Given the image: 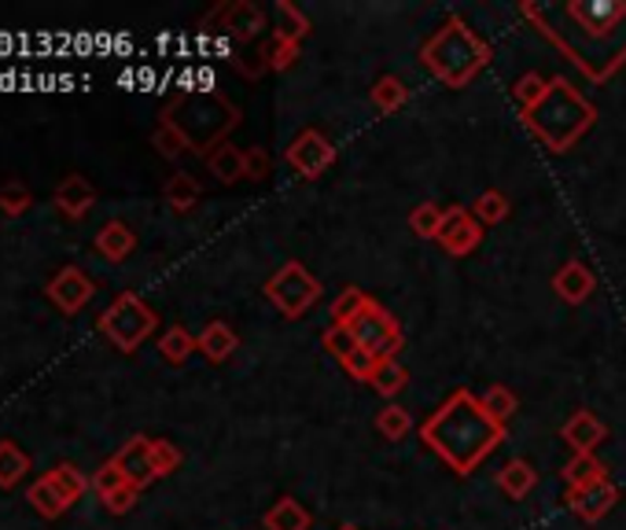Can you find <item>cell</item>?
I'll return each instance as SVG.
<instances>
[{
    "label": "cell",
    "mask_w": 626,
    "mask_h": 530,
    "mask_svg": "<svg viewBox=\"0 0 626 530\" xmlns=\"http://www.w3.org/2000/svg\"><path fill=\"white\" fill-rule=\"evenodd\" d=\"M590 81H609L626 63V0H564L520 8Z\"/></svg>",
    "instance_id": "1"
},
{
    "label": "cell",
    "mask_w": 626,
    "mask_h": 530,
    "mask_svg": "<svg viewBox=\"0 0 626 530\" xmlns=\"http://www.w3.org/2000/svg\"><path fill=\"white\" fill-rule=\"evenodd\" d=\"M420 439L438 461L450 464L457 476H469L498 450V442H504V427L483 413L472 390H453L420 427Z\"/></svg>",
    "instance_id": "2"
},
{
    "label": "cell",
    "mask_w": 626,
    "mask_h": 530,
    "mask_svg": "<svg viewBox=\"0 0 626 530\" xmlns=\"http://www.w3.org/2000/svg\"><path fill=\"white\" fill-rule=\"evenodd\" d=\"M523 126L535 133V141H541L549 152H567L583 141L586 129H593L597 122V107L578 92L572 81L553 78L549 89L541 92V100L535 107L520 111Z\"/></svg>",
    "instance_id": "3"
},
{
    "label": "cell",
    "mask_w": 626,
    "mask_h": 530,
    "mask_svg": "<svg viewBox=\"0 0 626 530\" xmlns=\"http://www.w3.org/2000/svg\"><path fill=\"white\" fill-rule=\"evenodd\" d=\"M420 60L446 89H464L490 63V44L461 15H450L420 44Z\"/></svg>",
    "instance_id": "4"
},
{
    "label": "cell",
    "mask_w": 626,
    "mask_h": 530,
    "mask_svg": "<svg viewBox=\"0 0 626 530\" xmlns=\"http://www.w3.org/2000/svg\"><path fill=\"white\" fill-rule=\"evenodd\" d=\"M163 118L189 137L192 152H207V147H218L221 137L240 122V111L218 92H184Z\"/></svg>",
    "instance_id": "5"
},
{
    "label": "cell",
    "mask_w": 626,
    "mask_h": 530,
    "mask_svg": "<svg viewBox=\"0 0 626 530\" xmlns=\"http://www.w3.org/2000/svg\"><path fill=\"white\" fill-rule=\"evenodd\" d=\"M97 324H100V332H104V336L115 342V347L123 350V353H137L140 342H144L155 332L158 318H155L152 306L140 299V295L123 292L104 313H100Z\"/></svg>",
    "instance_id": "6"
},
{
    "label": "cell",
    "mask_w": 626,
    "mask_h": 530,
    "mask_svg": "<svg viewBox=\"0 0 626 530\" xmlns=\"http://www.w3.org/2000/svg\"><path fill=\"white\" fill-rule=\"evenodd\" d=\"M266 299L277 306L284 318H303L321 302V284L303 262H284L273 276L266 281Z\"/></svg>",
    "instance_id": "7"
},
{
    "label": "cell",
    "mask_w": 626,
    "mask_h": 530,
    "mask_svg": "<svg viewBox=\"0 0 626 530\" xmlns=\"http://www.w3.org/2000/svg\"><path fill=\"white\" fill-rule=\"evenodd\" d=\"M347 328L354 332V339H358V347H366L376 361H391L398 358L401 350V324L395 321V313H387L380 302H369L366 310L354 318Z\"/></svg>",
    "instance_id": "8"
},
{
    "label": "cell",
    "mask_w": 626,
    "mask_h": 530,
    "mask_svg": "<svg viewBox=\"0 0 626 530\" xmlns=\"http://www.w3.org/2000/svg\"><path fill=\"white\" fill-rule=\"evenodd\" d=\"M284 159H288V166H292L298 177L314 181V177H321L335 163V147H332L329 137L317 133V129H303V133H298L292 144H288Z\"/></svg>",
    "instance_id": "9"
},
{
    "label": "cell",
    "mask_w": 626,
    "mask_h": 530,
    "mask_svg": "<svg viewBox=\"0 0 626 530\" xmlns=\"http://www.w3.org/2000/svg\"><path fill=\"white\" fill-rule=\"evenodd\" d=\"M480 240H483V225L475 221L472 210H464V207L446 210V221H443V229H438V244H443L446 255H453V258L472 255V250L480 247Z\"/></svg>",
    "instance_id": "10"
},
{
    "label": "cell",
    "mask_w": 626,
    "mask_h": 530,
    "mask_svg": "<svg viewBox=\"0 0 626 530\" xmlns=\"http://www.w3.org/2000/svg\"><path fill=\"white\" fill-rule=\"evenodd\" d=\"M49 299L60 306L63 313H78L81 306L92 302V295H97V284L89 281V273H81L78 266H63L60 273L49 281Z\"/></svg>",
    "instance_id": "11"
},
{
    "label": "cell",
    "mask_w": 626,
    "mask_h": 530,
    "mask_svg": "<svg viewBox=\"0 0 626 530\" xmlns=\"http://www.w3.org/2000/svg\"><path fill=\"white\" fill-rule=\"evenodd\" d=\"M615 501H619V490H615V482L609 476L590 482V487H583V490H567V508H572L583 523H597V519H604L612 513Z\"/></svg>",
    "instance_id": "12"
},
{
    "label": "cell",
    "mask_w": 626,
    "mask_h": 530,
    "mask_svg": "<svg viewBox=\"0 0 626 530\" xmlns=\"http://www.w3.org/2000/svg\"><path fill=\"white\" fill-rule=\"evenodd\" d=\"M111 461L123 468V476L133 482L137 490H144L148 482L158 479L155 476V464H152V439H148V435H133V439H129Z\"/></svg>",
    "instance_id": "13"
},
{
    "label": "cell",
    "mask_w": 626,
    "mask_h": 530,
    "mask_svg": "<svg viewBox=\"0 0 626 530\" xmlns=\"http://www.w3.org/2000/svg\"><path fill=\"white\" fill-rule=\"evenodd\" d=\"M553 292H557L567 306H583V302L597 292V276H593V269L586 266V262H578V258H572V262H564V266L557 269V276H553Z\"/></svg>",
    "instance_id": "14"
},
{
    "label": "cell",
    "mask_w": 626,
    "mask_h": 530,
    "mask_svg": "<svg viewBox=\"0 0 626 530\" xmlns=\"http://www.w3.org/2000/svg\"><path fill=\"white\" fill-rule=\"evenodd\" d=\"M560 439L572 445L575 453H593L597 445L609 439V427H604L601 416H593L590 409H578V413H572V421L560 427Z\"/></svg>",
    "instance_id": "15"
},
{
    "label": "cell",
    "mask_w": 626,
    "mask_h": 530,
    "mask_svg": "<svg viewBox=\"0 0 626 530\" xmlns=\"http://www.w3.org/2000/svg\"><path fill=\"white\" fill-rule=\"evenodd\" d=\"M92 203H97V189H92V181L81 173H67L60 181V189H55V207L74 221L86 218V214L92 210Z\"/></svg>",
    "instance_id": "16"
},
{
    "label": "cell",
    "mask_w": 626,
    "mask_h": 530,
    "mask_svg": "<svg viewBox=\"0 0 626 530\" xmlns=\"http://www.w3.org/2000/svg\"><path fill=\"white\" fill-rule=\"evenodd\" d=\"M137 247V232L126 225V221H107L104 229L97 232V255L107 258V262H126Z\"/></svg>",
    "instance_id": "17"
},
{
    "label": "cell",
    "mask_w": 626,
    "mask_h": 530,
    "mask_svg": "<svg viewBox=\"0 0 626 530\" xmlns=\"http://www.w3.org/2000/svg\"><path fill=\"white\" fill-rule=\"evenodd\" d=\"M207 170L218 177L221 184H237V181H244V177H247V159H244V152H240L237 144L221 141L218 147H210V152H207Z\"/></svg>",
    "instance_id": "18"
},
{
    "label": "cell",
    "mask_w": 626,
    "mask_h": 530,
    "mask_svg": "<svg viewBox=\"0 0 626 530\" xmlns=\"http://www.w3.org/2000/svg\"><path fill=\"white\" fill-rule=\"evenodd\" d=\"M237 347H240V336L232 332V324H226V321H210L207 328L200 332V353L207 361H214V365L229 361L232 353H237Z\"/></svg>",
    "instance_id": "19"
},
{
    "label": "cell",
    "mask_w": 626,
    "mask_h": 530,
    "mask_svg": "<svg viewBox=\"0 0 626 530\" xmlns=\"http://www.w3.org/2000/svg\"><path fill=\"white\" fill-rule=\"evenodd\" d=\"M221 18V26H226L229 34H237L240 41H251L258 30H261V23H266V15H261V8H255L251 0H237V4H226L218 12Z\"/></svg>",
    "instance_id": "20"
},
{
    "label": "cell",
    "mask_w": 626,
    "mask_h": 530,
    "mask_svg": "<svg viewBox=\"0 0 626 530\" xmlns=\"http://www.w3.org/2000/svg\"><path fill=\"white\" fill-rule=\"evenodd\" d=\"M498 487H501V494L504 497H512V501H523L531 494V490L538 487V471H535V464H527V461H509L504 468L498 471Z\"/></svg>",
    "instance_id": "21"
},
{
    "label": "cell",
    "mask_w": 626,
    "mask_h": 530,
    "mask_svg": "<svg viewBox=\"0 0 626 530\" xmlns=\"http://www.w3.org/2000/svg\"><path fill=\"white\" fill-rule=\"evenodd\" d=\"M261 523L266 530H310V513L303 508V501L295 497H280L273 508H269L266 516H261Z\"/></svg>",
    "instance_id": "22"
},
{
    "label": "cell",
    "mask_w": 626,
    "mask_h": 530,
    "mask_svg": "<svg viewBox=\"0 0 626 530\" xmlns=\"http://www.w3.org/2000/svg\"><path fill=\"white\" fill-rule=\"evenodd\" d=\"M49 482L55 490L63 494V501L67 505H74V501H81L92 490V479H86V471H78V464L71 461H60L55 468L49 471Z\"/></svg>",
    "instance_id": "23"
},
{
    "label": "cell",
    "mask_w": 626,
    "mask_h": 530,
    "mask_svg": "<svg viewBox=\"0 0 626 530\" xmlns=\"http://www.w3.org/2000/svg\"><path fill=\"white\" fill-rule=\"evenodd\" d=\"M30 471V457L18 450V442L12 439H0V490H12L26 479Z\"/></svg>",
    "instance_id": "24"
},
{
    "label": "cell",
    "mask_w": 626,
    "mask_h": 530,
    "mask_svg": "<svg viewBox=\"0 0 626 530\" xmlns=\"http://www.w3.org/2000/svg\"><path fill=\"white\" fill-rule=\"evenodd\" d=\"M195 350H200V339H195L189 328H181V324L166 328L163 339H158V353H163V361H170V365H184Z\"/></svg>",
    "instance_id": "25"
},
{
    "label": "cell",
    "mask_w": 626,
    "mask_h": 530,
    "mask_svg": "<svg viewBox=\"0 0 626 530\" xmlns=\"http://www.w3.org/2000/svg\"><path fill=\"white\" fill-rule=\"evenodd\" d=\"M560 479L567 482V490H583V487H590V482L604 479V464L597 461L593 453H575V457L564 464Z\"/></svg>",
    "instance_id": "26"
},
{
    "label": "cell",
    "mask_w": 626,
    "mask_h": 530,
    "mask_svg": "<svg viewBox=\"0 0 626 530\" xmlns=\"http://www.w3.org/2000/svg\"><path fill=\"white\" fill-rule=\"evenodd\" d=\"M480 405H483V413L490 416L494 424H509L512 416H516V409H520V402H516V395H512L509 387H501V384H494V387H487L480 395Z\"/></svg>",
    "instance_id": "27"
},
{
    "label": "cell",
    "mask_w": 626,
    "mask_h": 530,
    "mask_svg": "<svg viewBox=\"0 0 626 530\" xmlns=\"http://www.w3.org/2000/svg\"><path fill=\"white\" fill-rule=\"evenodd\" d=\"M26 501H30V505L37 508V516H44V519H60L63 513H67V501H63V494L60 490L52 487L49 482V476L44 479H37L30 490H26Z\"/></svg>",
    "instance_id": "28"
},
{
    "label": "cell",
    "mask_w": 626,
    "mask_h": 530,
    "mask_svg": "<svg viewBox=\"0 0 626 530\" xmlns=\"http://www.w3.org/2000/svg\"><path fill=\"white\" fill-rule=\"evenodd\" d=\"M372 390L376 395H383V398H395V395H401L406 390V384H409V372H406V365H401L398 358H391V361H380L376 365V372H372Z\"/></svg>",
    "instance_id": "29"
},
{
    "label": "cell",
    "mask_w": 626,
    "mask_h": 530,
    "mask_svg": "<svg viewBox=\"0 0 626 530\" xmlns=\"http://www.w3.org/2000/svg\"><path fill=\"white\" fill-rule=\"evenodd\" d=\"M310 34V18L298 12L295 4L280 0L277 4V41H288V44H298L303 37Z\"/></svg>",
    "instance_id": "30"
},
{
    "label": "cell",
    "mask_w": 626,
    "mask_h": 530,
    "mask_svg": "<svg viewBox=\"0 0 626 530\" xmlns=\"http://www.w3.org/2000/svg\"><path fill=\"white\" fill-rule=\"evenodd\" d=\"M163 195H166V207L184 214V210H192L195 203H200V184H195L192 173H174L170 181H166Z\"/></svg>",
    "instance_id": "31"
},
{
    "label": "cell",
    "mask_w": 626,
    "mask_h": 530,
    "mask_svg": "<svg viewBox=\"0 0 626 530\" xmlns=\"http://www.w3.org/2000/svg\"><path fill=\"white\" fill-rule=\"evenodd\" d=\"M152 147H155L158 155H163V159H181L184 152H192L189 137H184L174 122H166V118L158 122V129L152 133Z\"/></svg>",
    "instance_id": "32"
},
{
    "label": "cell",
    "mask_w": 626,
    "mask_h": 530,
    "mask_svg": "<svg viewBox=\"0 0 626 530\" xmlns=\"http://www.w3.org/2000/svg\"><path fill=\"white\" fill-rule=\"evenodd\" d=\"M409 100V89H406V81L395 78V74H387V78H380L376 86H372V107L376 111H398L401 104Z\"/></svg>",
    "instance_id": "33"
},
{
    "label": "cell",
    "mask_w": 626,
    "mask_h": 530,
    "mask_svg": "<svg viewBox=\"0 0 626 530\" xmlns=\"http://www.w3.org/2000/svg\"><path fill=\"white\" fill-rule=\"evenodd\" d=\"M472 214L480 225H498V221L509 218V195L498 192V189H487L480 199L472 203Z\"/></svg>",
    "instance_id": "34"
},
{
    "label": "cell",
    "mask_w": 626,
    "mask_h": 530,
    "mask_svg": "<svg viewBox=\"0 0 626 530\" xmlns=\"http://www.w3.org/2000/svg\"><path fill=\"white\" fill-rule=\"evenodd\" d=\"M409 427H413V416H409V409H401V405H383L380 413H376V431H380L387 442L406 439Z\"/></svg>",
    "instance_id": "35"
},
{
    "label": "cell",
    "mask_w": 626,
    "mask_h": 530,
    "mask_svg": "<svg viewBox=\"0 0 626 530\" xmlns=\"http://www.w3.org/2000/svg\"><path fill=\"white\" fill-rule=\"evenodd\" d=\"M443 221H446V207H438V203H420V207L409 210V229L424 240H438Z\"/></svg>",
    "instance_id": "36"
},
{
    "label": "cell",
    "mask_w": 626,
    "mask_h": 530,
    "mask_svg": "<svg viewBox=\"0 0 626 530\" xmlns=\"http://www.w3.org/2000/svg\"><path fill=\"white\" fill-rule=\"evenodd\" d=\"M30 207H34V192L26 189L23 181L0 184V214H4V218H23Z\"/></svg>",
    "instance_id": "37"
},
{
    "label": "cell",
    "mask_w": 626,
    "mask_h": 530,
    "mask_svg": "<svg viewBox=\"0 0 626 530\" xmlns=\"http://www.w3.org/2000/svg\"><path fill=\"white\" fill-rule=\"evenodd\" d=\"M372 299L361 287H343L340 292V299L332 302V324H350L354 318H358L361 310H366Z\"/></svg>",
    "instance_id": "38"
},
{
    "label": "cell",
    "mask_w": 626,
    "mask_h": 530,
    "mask_svg": "<svg viewBox=\"0 0 626 530\" xmlns=\"http://www.w3.org/2000/svg\"><path fill=\"white\" fill-rule=\"evenodd\" d=\"M126 482H129V479L123 476V468H118L115 461H107V464H100V468L92 471V494L104 501V497L115 494V490H123Z\"/></svg>",
    "instance_id": "39"
},
{
    "label": "cell",
    "mask_w": 626,
    "mask_h": 530,
    "mask_svg": "<svg viewBox=\"0 0 626 530\" xmlns=\"http://www.w3.org/2000/svg\"><path fill=\"white\" fill-rule=\"evenodd\" d=\"M549 89V81L541 78V74H523V78L516 81V86H512V100H516L520 104V111H527V107H535L538 100H541V92Z\"/></svg>",
    "instance_id": "40"
},
{
    "label": "cell",
    "mask_w": 626,
    "mask_h": 530,
    "mask_svg": "<svg viewBox=\"0 0 626 530\" xmlns=\"http://www.w3.org/2000/svg\"><path fill=\"white\" fill-rule=\"evenodd\" d=\"M181 450L170 442V439H152V464H155V476H174L177 468H181Z\"/></svg>",
    "instance_id": "41"
},
{
    "label": "cell",
    "mask_w": 626,
    "mask_h": 530,
    "mask_svg": "<svg viewBox=\"0 0 626 530\" xmlns=\"http://www.w3.org/2000/svg\"><path fill=\"white\" fill-rule=\"evenodd\" d=\"M321 342H324V350L329 353H335V358H347L350 350H358V339H354V332L347 328V324H329L324 328V336H321Z\"/></svg>",
    "instance_id": "42"
},
{
    "label": "cell",
    "mask_w": 626,
    "mask_h": 530,
    "mask_svg": "<svg viewBox=\"0 0 626 530\" xmlns=\"http://www.w3.org/2000/svg\"><path fill=\"white\" fill-rule=\"evenodd\" d=\"M376 365H380V361L372 358V353H369L366 347L350 350L347 358H343V369H347L354 379H361V384H369V379H372V372H376Z\"/></svg>",
    "instance_id": "43"
},
{
    "label": "cell",
    "mask_w": 626,
    "mask_h": 530,
    "mask_svg": "<svg viewBox=\"0 0 626 530\" xmlns=\"http://www.w3.org/2000/svg\"><path fill=\"white\" fill-rule=\"evenodd\" d=\"M295 60H298V44L277 41V37H273V44L266 49V67H269V70H288Z\"/></svg>",
    "instance_id": "44"
},
{
    "label": "cell",
    "mask_w": 626,
    "mask_h": 530,
    "mask_svg": "<svg viewBox=\"0 0 626 530\" xmlns=\"http://www.w3.org/2000/svg\"><path fill=\"white\" fill-rule=\"evenodd\" d=\"M244 159H247V181H266L273 173V159H269L266 147H247Z\"/></svg>",
    "instance_id": "45"
},
{
    "label": "cell",
    "mask_w": 626,
    "mask_h": 530,
    "mask_svg": "<svg viewBox=\"0 0 626 530\" xmlns=\"http://www.w3.org/2000/svg\"><path fill=\"white\" fill-rule=\"evenodd\" d=\"M137 494H140V490L133 487V482H126L123 490H115L111 497H104V508H107L111 516H126L129 508L137 505Z\"/></svg>",
    "instance_id": "46"
},
{
    "label": "cell",
    "mask_w": 626,
    "mask_h": 530,
    "mask_svg": "<svg viewBox=\"0 0 626 530\" xmlns=\"http://www.w3.org/2000/svg\"><path fill=\"white\" fill-rule=\"evenodd\" d=\"M340 530H358V527H340Z\"/></svg>",
    "instance_id": "47"
}]
</instances>
